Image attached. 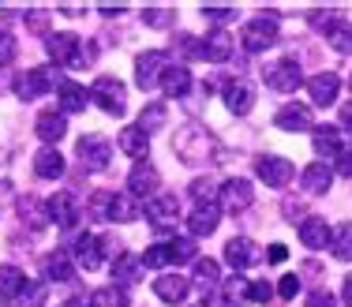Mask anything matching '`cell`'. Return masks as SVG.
Masks as SVG:
<instances>
[{"instance_id": "38", "label": "cell", "mask_w": 352, "mask_h": 307, "mask_svg": "<svg viewBox=\"0 0 352 307\" xmlns=\"http://www.w3.org/2000/svg\"><path fill=\"white\" fill-rule=\"evenodd\" d=\"M326 41H330L338 53H352V23H345V19H338L330 30H326Z\"/></svg>"}, {"instance_id": "9", "label": "cell", "mask_w": 352, "mask_h": 307, "mask_svg": "<svg viewBox=\"0 0 352 307\" xmlns=\"http://www.w3.org/2000/svg\"><path fill=\"white\" fill-rule=\"evenodd\" d=\"M225 259H229V266L236 270V273H244L251 266H258V262H266V251L255 244V240L236 236V240H229V244H225Z\"/></svg>"}, {"instance_id": "33", "label": "cell", "mask_w": 352, "mask_h": 307, "mask_svg": "<svg viewBox=\"0 0 352 307\" xmlns=\"http://www.w3.org/2000/svg\"><path fill=\"white\" fill-rule=\"evenodd\" d=\"M23 288H27V273L19 266H0V296L4 300H19Z\"/></svg>"}, {"instance_id": "45", "label": "cell", "mask_w": 352, "mask_h": 307, "mask_svg": "<svg viewBox=\"0 0 352 307\" xmlns=\"http://www.w3.org/2000/svg\"><path fill=\"white\" fill-rule=\"evenodd\" d=\"M270 300H274V285H266V281H251L248 304H270Z\"/></svg>"}, {"instance_id": "42", "label": "cell", "mask_w": 352, "mask_h": 307, "mask_svg": "<svg viewBox=\"0 0 352 307\" xmlns=\"http://www.w3.org/2000/svg\"><path fill=\"white\" fill-rule=\"evenodd\" d=\"M188 192L199 198V206H203V203H217V198H214V195H217V187H214V180H210V177L191 180V187H188Z\"/></svg>"}, {"instance_id": "10", "label": "cell", "mask_w": 352, "mask_h": 307, "mask_svg": "<svg viewBox=\"0 0 352 307\" xmlns=\"http://www.w3.org/2000/svg\"><path fill=\"white\" fill-rule=\"evenodd\" d=\"M255 172H258V180H263L266 187H285V184H292V177H296V165H292L289 157L266 154V157L255 161Z\"/></svg>"}, {"instance_id": "41", "label": "cell", "mask_w": 352, "mask_h": 307, "mask_svg": "<svg viewBox=\"0 0 352 307\" xmlns=\"http://www.w3.org/2000/svg\"><path fill=\"white\" fill-rule=\"evenodd\" d=\"M248 288H251V281L240 277V273H232L229 285H225V300L229 304H248Z\"/></svg>"}, {"instance_id": "48", "label": "cell", "mask_w": 352, "mask_h": 307, "mask_svg": "<svg viewBox=\"0 0 352 307\" xmlns=\"http://www.w3.org/2000/svg\"><path fill=\"white\" fill-rule=\"evenodd\" d=\"M109 198H113V192H98L94 198H90V214H94V218L109 221Z\"/></svg>"}, {"instance_id": "30", "label": "cell", "mask_w": 352, "mask_h": 307, "mask_svg": "<svg viewBox=\"0 0 352 307\" xmlns=\"http://www.w3.org/2000/svg\"><path fill=\"white\" fill-rule=\"evenodd\" d=\"M15 210H19V218L27 221L30 229H41L49 221V210H45V198H38V195H23L19 203H15Z\"/></svg>"}, {"instance_id": "46", "label": "cell", "mask_w": 352, "mask_h": 307, "mask_svg": "<svg viewBox=\"0 0 352 307\" xmlns=\"http://www.w3.org/2000/svg\"><path fill=\"white\" fill-rule=\"evenodd\" d=\"M142 19H146L150 27H169L173 8H146V12H142Z\"/></svg>"}, {"instance_id": "11", "label": "cell", "mask_w": 352, "mask_h": 307, "mask_svg": "<svg viewBox=\"0 0 352 307\" xmlns=\"http://www.w3.org/2000/svg\"><path fill=\"white\" fill-rule=\"evenodd\" d=\"M105 259H109V255H105V240L102 236H94V232L79 236V244H75V266L94 273V270L105 266Z\"/></svg>"}, {"instance_id": "51", "label": "cell", "mask_w": 352, "mask_h": 307, "mask_svg": "<svg viewBox=\"0 0 352 307\" xmlns=\"http://www.w3.org/2000/svg\"><path fill=\"white\" fill-rule=\"evenodd\" d=\"M333 23H338V15H333V12H311V27L315 30H330Z\"/></svg>"}, {"instance_id": "49", "label": "cell", "mask_w": 352, "mask_h": 307, "mask_svg": "<svg viewBox=\"0 0 352 307\" xmlns=\"http://www.w3.org/2000/svg\"><path fill=\"white\" fill-rule=\"evenodd\" d=\"M296 293H300V277H296V273H285L281 285H278V296H281V300H292Z\"/></svg>"}, {"instance_id": "16", "label": "cell", "mask_w": 352, "mask_h": 307, "mask_svg": "<svg viewBox=\"0 0 352 307\" xmlns=\"http://www.w3.org/2000/svg\"><path fill=\"white\" fill-rule=\"evenodd\" d=\"M221 98L236 116H244V113H251V105H255V87H251L248 79H225Z\"/></svg>"}, {"instance_id": "39", "label": "cell", "mask_w": 352, "mask_h": 307, "mask_svg": "<svg viewBox=\"0 0 352 307\" xmlns=\"http://www.w3.org/2000/svg\"><path fill=\"white\" fill-rule=\"evenodd\" d=\"M330 251L338 255V259H352V221H345V225L333 229V236H330Z\"/></svg>"}, {"instance_id": "6", "label": "cell", "mask_w": 352, "mask_h": 307, "mask_svg": "<svg viewBox=\"0 0 352 307\" xmlns=\"http://www.w3.org/2000/svg\"><path fill=\"white\" fill-rule=\"evenodd\" d=\"M75 157L87 172H105L109 161H113V143L105 135H82L75 143Z\"/></svg>"}, {"instance_id": "40", "label": "cell", "mask_w": 352, "mask_h": 307, "mask_svg": "<svg viewBox=\"0 0 352 307\" xmlns=\"http://www.w3.org/2000/svg\"><path fill=\"white\" fill-rule=\"evenodd\" d=\"M169 259H173V262H195V259H199L195 240H191V236H176L173 244H169Z\"/></svg>"}, {"instance_id": "1", "label": "cell", "mask_w": 352, "mask_h": 307, "mask_svg": "<svg viewBox=\"0 0 352 307\" xmlns=\"http://www.w3.org/2000/svg\"><path fill=\"white\" fill-rule=\"evenodd\" d=\"M45 49H49V56H53L56 68H87V64L94 60V53H87L90 45L79 34H72V30H64V34H49Z\"/></svg>"}, {"instance_id": "22", "label": "cell", "mask_w": 352, "mask_h": 307, "mask_svg": "<svg viewBox=\"0 0 352 307\" xmlns=\"http://www.w3.org/2000/svg\"><path fill=\"white\" fill-rule=\"evenodd\" d=\"M109 273H113V285L124 288V285H139L142 277V259H135V255L120 251L116 255V262H109Z\"/></svg>"}, {"instance_id": "52", "label": "cell", "mask_w": 352, "mask_h": 307, "mask_svg": "<svg viewBox=\"0 0 352 307\" xmlns=\"http://www.w3.org/2000/svg\"><path fill=\"white\" fill-rule=\"evenodd\" d=\"M333 169H338L341 177H352V150H349V146H345L338 157H333Z\"/></svg>"}, {"instance_id": "26", "label": "cell", "mask_w": 352, "mask_h": 307, "mask_svg": "<svg viewBox=\"0 0 352 307\" xmlns=\"http://www.w3.org/2000/svg\"><path fill=\"white\" fill-rule=\"evenodd\" d=\"M142 218V206L135 195L128 192H116L109 198V221H116V225H128V221H139Z\"/></svg>"}, {"instance_id": "44", "label": "cell", "mask_w": 352, "mask_h": 307, "mask_svg": "<svg viewBox=\"0 0 352 307\" xmlns=\"http://www.w3.org/2000/svg\"><path fill=\"white\" fill-rule=\"evenodd\" d=\"M41 300H45V288L34 285V281H27V288L19 293V300H15V304H23V307H41Z\"/></svg>"}, {"instance_id": "20", "label": "cell", "mask_w": 352, "mask_h": 307, "mask_svg": "<svg viewBox=\"0 0 352 307\" xmlns=\"http://www.w3.org/2000/svg\"><path fill=\"white\" fill-rule=\"evenodd\" d=\"M274 124H278L281 131H315V116L307 105H281L278 116H274Z\"/></svg>"}, {"instance_id": "27", "label": "cell", "mask_w": 352, "mask_h": 307, "mask_svg": "<svg viewBox=\"0 0 352 307\" xmlns=\"http://www.w3.org/2000/svg\"><path fill=\"white\" fill-rule=\"evenodd\" d=\"M34 172L41 180H60L64 177V154L56 146H41L34 154Z\"/></svg>"}, {"instance_id": "34", "label": "cell", "mask_w": 352, "mask_h": 307, "mask_svg": "<svg viewBox=\"0 0 352 307\" xmlns=\"http://www.w3.org/2000/svg\"><path fill=\"white\" fill-rule=\"evenodd\" d=\"M45 277H49V281H60V285H68V281L75 277V266H72L68 255H64V251L45 255Z\"/></svg>"}, {"instance_id": "43", "label": "cell", "mask_w": 352, "mask_h": 307, "mask_svg": "<svg viewBox=\"0 0 352 307\" xmlns=\"http://www.w3.org/2000/svg\"><path fill=\"white\" fill-rule=\"evenodd\" d=\"M165 262H173V259H169V244H154V247H146V255H142V266L162 270Z\"/></svg>"}, {"instance_id": "55", "label": "cell", "mask_w": 352, "mask_h": 307, "mask_svg": "<svg viewBox=\"0 0 352 307\" xmlns=\"http://www.w3.org/2000/svg\"><path fill=\"white\" fill-rule=\"evenodd\" d=\"M341 128H345V131H352V102L345 105V109H341Z\"/></svg>"}, {"instance_id": "4", "label": "cell", "mask_w": 352, "mask_h": 307, "mask_svg": "<svg viewBox=\"0 0 352 307\" xmlns=\"http://www.w3.org/2000/svg\"><path fill=\"white\" fill-rule=\"evenodd\" d=\"M278 27H281V19L274 12H263V15H255V19L244 27V34H240V41H244V49L248 53H266V49L278 41Z\"/></svg>"}, {"instance_id": "59", "label": "cell", "mask_w": 352, "mask_h": 307, "mask_svg": "<svg viewBox=\"0 0 352 307\" xmlns=\"http://www.w3.org/2000/svg\"><path fill=\"white\" fill-rule=\"evenodd\" d=\"M64 307H87V304H82V300H68V304H64Z\"/></svg>"}, {"instance_id": "31", "label": "cell", "mask_w": 352, "mask_h": 307, "mask_svg": "<svg viewBox=\"0 0 352 307\" xmlns=\"http://www.w3.org/2000/svg\"><path fill=\"white\" fill-rule=\"evenodd\" d=\"M56 94H60V109L64 113H82V109H87V102H90L87 87H79V82H72V79H64Z\"/></svg>"}, {"instance_id": "17", "label": "cell", "mask_w": 352, "mask_h": 307, "mask_svg": "<svg viewBox=\"0 0 352 307\" xmlns=\"http://www.w3.org/2000/svg\"><path fill=\"white\" fill-rule=\"evenodd\" d=\"M311 146H315V154L318 157H338L341 150H345V139H341V128L338 124H315V131H311Z\"/></svg>"}, {"instance_id": "29", "label": "cell", "mask_w": 352, "mask_h": 307, "mask_svg": "<svg viewBox=\"0 0 352 307\" xmlns=\"http://www.w3.org/2000/svg\"><path fill=\"white\" fill-rule=\"evenodd\" d=\"M229 56H232V38H229V30H214V34L203 38V60L225 64Z\"/></svg>"}, {"instance_id": "19", "label": "cell", "mask_w": 352, "mask_h": 307, "mask_svg": "<svg viewBox=\"0 0 352 307\" xmlns=\"http://www.w3.org/2000/svg\"><path fill=\"white\" fill-rule=\"evenodd\" d=\"M304 82H307V94H311L315 105H333L341 94V79L333 76V71H318V76L304 79Z\"/></svg>"}, {"instance_id": "24", "label": "cell", "mask_w": 352, "mask_h": 307, "mask_svg": "<svg viewBox=\"0 0 352 307\" xmlns=\"http://www.w3.org/2000/svg\"><path fill=\"white\" fill-rule=\"evenodd\" d=\"M330 236H333V229L326 225V218H304L300 221V244L311 247V251L330 247Z\"/></svg>"}, {"instance_id": "57", "label": "cell", "mask_w": 352, "mask_h": 307, "mask_svg": "<svg viewBox=\"0 0 352 307\" xmlns=\"http://www.w3.org/2000/svg\"><path fill=\"white\" fill-rule=\"evenodd\" d=\"M30 27H34V30H45V15L34 12V15H30Z\"/></svg>"}, {"instance_id": "2", "label": "cell", "mask_w": 352, "mask_h": 307, "mask_svg": "<svg viewBox=\"0 0 352 307\" xmlns=\"http://www.w3.org/2000/svg\"><path fill=\"white\" fill-rule=\"evenodd\" d=\"M60 82H64V76L56 71V64H49V68L19 71V76H15V82H12V90H15V98H19V102H34V98L49 94L53 87L60 90Z\"/></svg>"}, {"instance_id": "18", "label": "cell", "mask_w": 352, "mask_h": 307, "mask_svg": "<svg viewBox=\"0 0 352 307\" xmlns=\"http://www.w3.org/2000/svg\"><path fill=\"white\" fill-rule=\"evenodd\" d=\"M300 184H304L307 195H326V192L333 187V165H326V161L304 165V172H300Z\"/></svg>"}, {"instance_id": "21", "label": "cell", "mask_w": 352, "mask_h": 307, "mask_svg": "<svg viewBox=\"0 0 352 307\" xmlns=\"http://www.w3.org/2000/svg\"><path fill=\"white\" fill-rule=\"evenodd\" d=\"M34 131H38V139H41L45 146H56L64 135H68V116L56 113V109H49V113H41V116H38Z\"/></svg>"}, {"instance_id": "60", "label": "cell", "mask_w": 352, "mask_h": 307, "mask_svg": "<svg viewBox=\"0 0 352 307\" xmlns=\"http://www.w3.org/2000/svg\"><path fill=\"white\" fill-rule=\"evenodd\" d=\"M349 90H352V79H349Z\"/></svg>"}, {"instance_id": "56", "label": "cell", "mask_w": 352, "mask_h": 307, "mask_svg": "<svg viewBox=\"0 0 352 307\" xmlns=\"http://www.w3.org/2000/svg\"><path fill=\"white\" fill-rule=\"evenodd\" d=\"M341 300H345V307H352V273L345 277V288H341Z\"/></svg>"}, {"instance_id": "50", "label": "cell", "mask_w": 352, "mask_h": 307, "mask_svg": "<svg viewBox=\"0 0 352 307\" xmlns=\"http://www.w3.org/2000/svg\"><path fill=\"white\" fill-rule=\"evenodd\" d=\"M304 307H338V300H333V296L326 293V288H315V293H307Z\"/></svg>"}, {"instance_id": "28", "label": "cell", "mask_w": 352, "mask_h": 307, "mask_svg": "<svg viewBox=\"0 0 352 307\" xmlns=\"http://www.w3.org/2000/svg\"><path fill=\"white\" fill-rule=\"evenodd\" d=\"M162 90H165V98H184L191 90V68L188 64H169L165 68V76H162Z\"/></svg>"}, {"instance_id": "35", "label": "cell", "mask_w": 352, "mask_h": 307, "mask_svg": "<svg viewBox=\"0 0 352 307\" xmlns=\"http://www.w3.org/2000/svg\"><path fill=\"white\" fill-rule=\"evenodd\" d=\"M87 307H131V300H128L124 288L109 285V288H94V293L87 296Z\"/></svg>"}, {"instance_id": "5", "label": "cell", "mask_w": 352, "mask_h": 307, "mask_svg": "<svg viewBox=\"0 0 352 307\" xmlns=\"http://www.w3.org/2000/svg\"><path fill=\"white\" fill-rule=\"evenodd\" d=\"M173 150L184 165H203L206 154H210V135H206L199 124H188V128L173 139Z\"/></svg>"}, {"instance_id": "3", "label": "cell", "mask_w": 352, "mask_h": 307, "mask_svg": "<svg viewBox=\"0 0 352 307\" xmlns=\"http://www.w3.org/2000/svg\"><path fill=\"white\" fill-rule=\"evenodd\" d=\"M90 102H94L98 109H105L109 116H124L128 113V90H124L120 79L102 76V79H94V87H90Z\"/></svg>"}, {"instance_id": "47", "label": "cell", "mask_w": 352, "mask_h": 307, "mask_svg": "<svg viewBox=\"0 0 352 307\" xmlns=\"http://www.w3.org/2000/svg\"><path fill=\"white\" fill-rule=\"evenodd\" d=\"M12 60H15V38L0 27V68H4V64H12Z\"/></svg>"}, {"instance_id": "12", "label": "cell", "mask_w": 352, "mask_h": 307, "mask_svg": "<svg viewBox=\"0 0 352 307\" xmlns=\"http://www.w3.org/2000/svg\"><path fill=\"white\" fill-rule=\"evenodd\" d=\"M146 221L157 229H173L176 221H180V203H176V195H154L146 198Z\"/></svg>"}, {"instance_id": "25", "label": "cell", "mask_w": 352, "mask_h": 307, "mask_svg": "<svg viewBox=\"0 0 352 307\" xmlns=\"http://www.w3.org/2000/svg\"><path fill=\"white\" fill-rule=\"evenodd\" d=\"M188 288H191V281L180 277V273H162V277L154 281V293L162 304H184L188 300Z\"/></svg>"}, {"instance_id": "23", "label": "cell", "mask_w": 352, "mask_h": 307, "mask_svg": "<svg viewBox=\"0 0 352 307\" xmlns=\"http://www.w3.org/2000/svg\"><path fill=\"white\" fill-rule=\"evenodd\" d=\"M217 221H221V206H217V203H203V206H195V210H191V218H188L191 240L210 236V232L217 229Z\"/></svg>"}, {"instance_id": "36", "label": "cell", "mask_w": 352, "mask_h": 307, "mask_svg": "<svg viewBox=\"0 0 352 307\" xmlns=\"http://www.w3.org/2000/svg\"><path fill=\"white\" fill-rule=\"evenodd\" d=\"M191 281H195L199 288H217V281H221V270H217L214 259H195V273H191Z\"/></svg>"}, {"instance_id": "54", "label": "cell", "mask_w": 352, "mask_h": 307, "mask_svg": "<svg viewBox=\"0 0 352 307\" xmlns=\"http://www.w3.org/2000/svg\"><path fill=\"white\" fill-rule=\"evenodd\" d=\"M285 259H289L285 244H270V251H266V262H285Z\"/></svg>"}, {"instance_id": "7", "label": "cell", "mask_w": 352, "mask_h": 307, "mask_svg": "<svg viewBox=\"0 0 352 307\" xmlns=\"http://www.w3.org/2000/svg\"><path fill=\"white\" fill-rule=\"evenodd\" d=\"M251 203H255V187H251V180H244V177H232L217 187V206H221L225 214H244Z\"/></svg>"}, {"instance_id": "15", "label": "cell", "mask_w": 352, "mask_h": 307, "mask_svg": "<svg viewBox=\"0 0 352 307\" xmlns=\"http://www.w3.org/2000/svg\"><path fill=\"white\" fill-rule=\"evenodd\" d=\"M300 82H304V71H300L296 60H281V64H274V68L266 71V87L278 90V94H292Z\"/></svg>"}, {"instance_id": "53", "label": "cell", "mask_w": 352, "mask_h": 307, "mask_svg": "<svg viewBox=\"0 0 352 307\" xmlns=\"http://www.w3.org/2000/svg\"><path fill=\"white\" fill-rule=\"evenodd\" d=\"M203 15L214 23H225V19H232V8H203Z\"/></svg>"}, {"instance_id": "14", "label": "cell", "mask_w": 352, "mask_h": 307, "mask_svg": "<svg viewBox=\"0 0 352 307\" xmlns=\"http://www.w3.org/2000/svg\"><path fill=\"white\" fill-rule=\"evenodd\" d=\"M162 187V177H157V169L150 161H139L135 169L128 172V195L135 198H154V192Z\"/></svg>"}, {"instance_id": "13", "label": "cell", "mask_w": 352, "mask_h": 307, "mask_svg": "<svg viewBox=\"0 0 352 307\" xmlns=\"http://www.w3.org/2000/svg\"><path fill=\"white\" fill-rule=\"evenodd\" d=\"M45 210H49V221H56V229H75L79 225V198L68 195V192L45 198Z\"/></svg>"}, {"instance_id": "8", "label": "cell", "mask_w": 352, "mask_h": 307, "mask_svg": "<svg viewBox=\"0 0 352 307\" xmlns=\"http://www.w3.org/2000/svg\"><path fill=\"white\" fill-rule=\"evenodd\" d=\"M165 68H169V56H165L162 49H146V53H139L135 56V82H139V90L162 87Z\"/></svg>"}, {"instance_id": "32", "label": "cell", "mask_w": 352, "mask_h": 307, "mask_svg": "<svg viewBox=\"0 0 352 307\" xmlns=\"http://www.w3.org/2000/svg\"><path fill=\"white\" fill-rule=\"evenodd\" d=\"M120 150L128 154V157H146L150 139H146V131H142L139 124H131V128H124V131H120Z\"/></svg>"}, {"instance_id": "58", "label": "cell", "mask_w": 352, "mask_h": 307, "mask_svg": "<svg viewBox=\"0 0 352 307\" xmlns=\"http://www.w3.org/2000/svg\"><path fill=\"white\" fill-rule=\"evenodd\" d=\"M195 307H225V304H217V300H203V304H195Z\"/></svg>"}, {"instance_id": "37", "label": "cell", "mask_w": 352, "mask_h": 307, "mask_svg": "<svg viewBox=\"0 0 352 307\" xmlns=\"http://www.w3.org/2000/svg\"><path fill=\"white\" fill-rule=\"evenodd\" d=\"M165 120H169V109H165L162 102H150L146 109L139 113V128L146 131V135H150V131H157V128H162Z\"/></svg>"}]
</instances>
